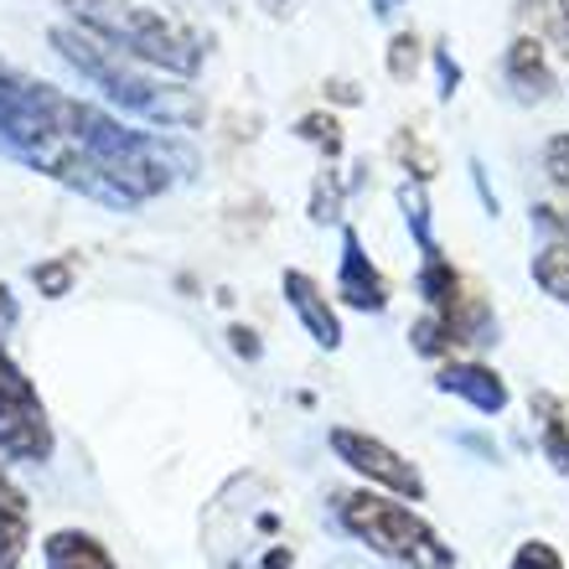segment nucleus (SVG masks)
Listing matches in <instances>:
<instances>
[{
	"label": "nucleus",
	"instance_id": "1",
	"mask_svg": "<svg viewBox=\"0 0 569 569\" xmlns=\"http://www.w3.org/2000/svg\"><path fill=\"white\" fill-rule=\"evenodd\" d=\"M47 42H52V52H58L78 78H89L120 114H136L150 130H197V124L208 120V104L187 89V78L171 83V73H156L146 62L124 58L120 47H109L104 37L83 31L78 21L52 27Z\"/></svg>",
	"mask_w": 569,
	"mask_h": 569
},
{
	"label": "nucleus",
	"instance_id": "2",
	"mask_svg": "<svg viewBox=\"0 0 569 569\" xmlns=\"http://www.w3.org/2000/svg\"><path fill=\"white\" fill-rule=\"evenodd\" d=\"M415 296L425 300V316L409 327V347L420 358H461V352H487L497 347V311L487 290L471 284L446 254H420L415 270Z\"/></svg>",
	"mask_w": 569,
	"mask_h": 569
},
{
	"label": "nucleus",
	"instance_id": "3",
	"mask_svg": "<svg viewBox=\"0 0 569 569\" xmlns=\"http://www.w3.org/2000/svg\"><path fill=\"white\" fill-rule=\"evenodd\" d=\"M331 518L352 543H362L368 555L389 559L399 569H456V549L405 497L373 492V487H347V492L331 497Z\"/></svg>",
	"mask_w": 569,
	"mask_h": 569
},
{
	"label": "nucleus",
	"instance_id": "4",
	"mask_svg": "<svg viewBox=\"0 0 569 569\" xmlns=\"http://www.w3.org/2000/svg\"><path fill=\"white\" fill-rule=\"evenodd\" d=\"M83 31L104 37L109 47H120L124 58L146 62L156 73L171 78H197L202 73V42L181 27L177 16L140 6V0H58Z\"/></svg>",
	"mask_w": 569,
	"mask_h": 569
},
{
	"label": "nucleus",
	"instance_id": "5",
	"mask_svg": "<svg viewBox=\"0 0 569 569\" xmlns=\"http://www.w3.org/2000/svg\"><path fill=\"white\" fill-rule=\"evenodd\" d=\"M52 450H58V435H52V420H47L42 393L0 342V461L47 466Z\"/></svg>",
	"mask_w": 569,
	"mask_h": 569
},
{
	"label": "nucleus",
	"instance_id": "6",
	"mask_svg": "<svg viewBox=\"0 0 569 569\" xmlns=\"http://www.w3.org/2000/svg\"><path fill=\"white\" fill-rule=\"evenodd\" d=\"M327 446H331V456H337L347 471H358L368 487H383V492L405 497V502H425V497H430V481H425L420 466L409 461L405 450H393L389 440H378V435L352 430V425H331Z\"/></svg>",
	"mask_w": 569,
	"mask_h": 569
},
{
	"label": "nucleus",
	"instance_id": "7",
	"mask_svg": "<svg viewBox=\"0 0 569 569\" xmlns=\"http://www.w3.org/2000/svg\"><path fill=\"white\" fill-rule=\"evenodd\" d=\"M337 300H342V306H352V311H362V316L389 311V300H393L389 274H383L373 259H368V249H362V233L352 223H342V254H337Z\"/></svg>",
	"mask_w": 569,
	"mask_h": 569
},
{
	"label": "nucleus",
	"instance_id": "8",
	"mask_svg": "<svg viewBox=\"0 0 569 569\" xmlns=\"http://www.w3.org/2000/svg\"><path fill=\"white\" fill-rule=\"evenodd\" d=\"M435 389L450 393V399H461L466 409H477V415H487V420H497V415L512 405L508 378L497 373V368H487V362H477V358H446L440 368H435Z\"/></svg>",
	"mask_w": 569,
	"mask_h": 569
},
{
	"label": "nucleus",
	"instance_id": "9",
	"mask_svg": "<svg viewBox=\"0 0 569 569\" xmlns=\"http://www.w3.org/2000/svg\"><path fill=\"white\" fill-rule=\"evenodd\" d=\"M280 290H284V306H290L296 321L306 327V337H311L316 347L337 352V347H342V316H337V306L327 300V290H321L306 270H284Z\"/></svg>",
	"mask_w": 569,
	"mask_h": 569
},
{
	"label": "nucleus",
	"instance_id": "10",
	"mask_svg": "<svg viewBox=\"0 0 569 569\" xmlns=\"http://www.w3.org/2000/svg\"><path fill=\"white\" fill-rule=\"evenodd\" d=\"M502 78H508V89L518 99H549L559 89L555 78V62H549V42L523 31V37H512L508 58H502Z\"/></svg>",
	"mask_w": 569,
	"mask_h": 569
},
{
	"label": "nucleus",
	"instance_id": "11",
	"mask_svg": "<svg viewBox=\"0 0 569 569\" xmlns=\"http://www.w3.org/2000/svg\"><path fill=\"white\" fill-rule=\"evenodd\" d=\"M31 555V502L0 466V569H21Z\"/></svg>",
	"mask_w": 569,
	"mask_h": 569
},
{
	"label": "nucleus",
	"instance_id": "12",
	"mask_svg": "<svg viewBox=\"0 0 569 569\" xmlns=\"http://www.w3.org/2000/svg\"><path fill=\"white\" fill-rule=\"evenodd\" d=\"M42 569H120V559L83 528H52L42 539Z\"/></svg>",
	"mask_w": 569,
	"mask_h": 569
},
{
	"label": "nucleus",
	"instance_id": "13",
	"mask_svg": "<svg viewBox=\"0 0 569 569\" xmlns=\"http://www.w3.org/2000/svg\"><path fill=\"white\" fill-rule=\"evenodd\" d=\"M528 415H533V435H539L543 461L555 466L559 477H569V405L559 393L539 389L528 399Z\"/></svg>",
	"mask_w": 569,
	"mask_h": 569
},
{
	"label": "nucleus",
	"instance_id": "14",
	"mask_svg": "<svg viewBox=\"0 0 569 569\" xmlns=\"http://www.w3.org/2000/svg\"><path fill=\"white\" fill-rule=\"evenodd\" d=\"M393 197H399V212H405V228H409V239H415V249H420V254H440V243H435V223H430V197H425V181L405 177Z\"/></svg>",
	"mask_w": 569,
	"mask_h": 569
},
{
	"label": "nucleus",
	"instance_id": "15",
	"mask_svg": "<svg viewBox=\"0 0 569 569\" xmlns=\"http://www.w3.org/2000/svg\"><path fill=\"white\" fill-rule=\"evenodd\" d=\"M296 140L316 146L321 156H327V161H337V156H342V146H347L342 120H337V114H327V109H311V114H300V120H296Z\"/></svg>",
	"mask_w": 569,
	"mask_h": 569
},
{
	"label": "nucleus",
	"instance_id": "16",
	"mask_svg": "<svg viewBox=\"0 0 569 569\" xmlns=\"http://www.w3.org/2000/svg\"><path fill=\"white\" fill-rule=\"evenodd\" d=\"M533 280L543 284V296L569 306V243H549V249L533 254Z\"/></svg>",
	"mask_w": 569,
	"mask_h": 569
},
{
	"label": "nucleus",
	"instance_id": "17",
	"mask_svg": "<svg viewBox=\"0 0 569 569\" xmlns=\"http://www.w3.org/2000/svg\"><path fill=\"white\" fill-rule=\"evenodd\" d=\"M389 150H393V161L405 166V171H409L415 181H430L435 171H440V156H435V150L420 140V130H409V124L399 130V136H393V146H389Z\"/></svg>",
	"mask_w": 569,
	"mask_h": 569
},
{
	"label": "nucleus",
	"instance_id": "18",
	"mask_svg": "<svg viewBox=\"0 0 569 569\" xmlns=\"http://www.w3.org/2000/svg\"><path fill=\"white\" fill-rule=\"evenodd\" d=\"M78 270H73V259H42V264H31V284H37V296L47 300H62L68 290H73Z\"/></svg>",
	"mask_w": 569,
	"mask_h": 569
},
{
	"label": "nucleus",
	"instance_id": "19",
	"mask_svg": "<svg viewBox=\"0 0 569 569\" xmlns=\"http://www.w3.org/2000/svg\"><path fill=\"white\" fill-rule=\"evenodd\" d=\"M347 202V187L337 181V171H321L311 187V223H337Z\"/></svg>",
	"mask_w": 569,
	"mask_h": 569
},
{
	"label": "nucleus",
	"instance_id": "20",
	"mask_svg": "<svg viewBox=\"0 0 569 569\" xmlns=\"http://www.w3.org/2000/svg\"><path fill=\"white\" fill-rule=\"evenodd\" d=\"M389 78L393 83H409V78L420 73V62H425V47H420V37H415V31H399V37H393L389 42Z\"/></svg>",
	"mask_w": 569,
	"mask_h": 569
},
{
	"label": "nucleus",
	"instance_id": "21",
	"mask_svg": "<svg viewBox=\"0 0 569 569\" xmlns=\"http://www.w3.org/2000/svg\"><path fill=\"white\" fill-rule=\"evenodd\" d=\"M508 569H565V555H559L549 539H523L512 549Z\"/></svg>",
	"mask_w": 569,
	"mask_h": 569
},
{
	"label": "nucleus",
	"instance_id": "22",
	"mask_svg": "<svg viewBox=\"0 0 569 569\" xmlns=\"http://www.w3.org/2000/svg\"><path fill=\"white\" fill-rule=\"evenodd\" d=\"M543 171H549V181L569 197V136H555L543 146Z\"/></svg>",
	"mask_w": 569,
	"mask_h": 569
},
{
	"label": "nucleus",
	"instance_id": "23",
	"mask_svg": "<svg viewBox=\"0 0 569 569\" xmlns=\"http://www.w3.org/2000/svg\"><path fill=\"white\" fill-rule=\"evenodd\" d=\"M430 62H435V83H440V99H456V89H461V62L450 58V47H430Z\"/></svg>",
	"mask_w": 569,
	"mask_h": 569
},
{
	"label": "nucleus",
	"instance_id": "24",
	"mask_svg": "<svg viewBox=\"0 0 569 569\" xmlns=\"http://www.w3.org/2000/svg\"><path fill=\"white\" fill-rule=\"evenodd\" d=\"M549 37L559 42V52H569V0H555V6H549Z\"/></svg>",
	"mask_w": 569,
	"mask_h": 569
},
{
	"label": "nucleus",
	"instance_id": "25",
	"mask_svg": "<svg viewBox=\"0 0 569 569\" xmlns=\"http://www.w3.org/2000/svg\"><path fill=\"white\" fill-rule=\"evenodd\" d=\"M16 316H21V306H16V296H11V284L0 280V337L16 327Z\"/></svg>",
	"mask_w": 569,
	"mask_h": 569
},
{
	"label": "nucleus",
	"instance_id": "26",
	"mask_svg": "<svg viewBox=\"0 0 569 569\" xmlns=\"http://www.w3.org/2000/svg\"><path fill=\"white\" fill-rule=\"evenodd\" d=\"M327 93H331V99H337V104H362L358 83H347V78H331V83H327Z\"/></svg>",
	"mask_w": 569,
	"mask_h": 569
},
{
	"label": "nucleus",
	"instance_id": "27",
	"mask_svg": "<svg viewBox=\"0 0 569 569\" xmlns=\"http://www.w3.org/2000/svg\"><path fill=\"white\" fill-rule=\"evenodd\" d=\"M471 181H477V192H481V208L497 218V192L487 187V177H481V161H471Z\"/></svg>",
	"mask_w": 569,
	"mask_h": 569
},
{
	"label": "nucleus",
	"instance_id": "28",
	"mask_svg": "<svg viewBox=\"0 0 569 569\" xmlns=\"http://www.w3.org/2000/svg\"><path fill=\"white\" fill-rule=\"evenodd\" d=\"M368 6H373V16H378V21H393V16L405 11V0H368Z\"/></svg>",
	"mask_w": 569,
	"mask_h": 569
},
{
	"label": "nucleus",
	"instance_id": "29",
	"mask_svg": "<svg viewBox=\"0 0 569 569\" xmlns=\"http://www.w3.org/2000/svg\"><path fill=\"white\" fill-rule=\"evenodd\" d=\"M259 6H264V11H270V16H280V11H290V0H259Z\"/></svg>",
	"mask_w": 569,
	"mask_h": 569
}]
</instances>
